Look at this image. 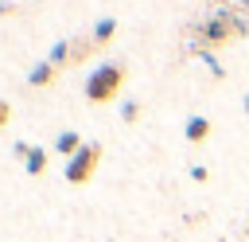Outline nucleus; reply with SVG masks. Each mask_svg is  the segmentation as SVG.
I'll use <instances>...</instances> for the list:
<instances>
[{"label": "nucleus", "mask_w": 249, "mask_h": 242, "mask_svg": "<svg viewBox=\"0 0 249 242\" xmlns=\"http://www.w3.org/2000/svg\"><path fill=\"white\" fill-rule=\"evenodd\" d=\"M198 35H202V47H218V43H230L233 35H245L249 39V23L233 8H218V12H210L198 23Z\"/></svg>", "instance_id": "obj_1"}, {"label": "nucleus", "mask_w": 249, "mask_h": 242, "mask_svg": "<svg viewBox=\"0 0 249 242\" xmlns=\"http://www.w3.org/2000/svg\"><path fill=\"white\" fill-rule=\"evenodd\" d=\"M121 86H124V66H121V62H101V66H93L89 78H86V101L101 105V101L117 98Z\"/></svg>", "instance_id": "obj_2"}, {"label": "nucleus", "mask_w": 249, "mask_h": 242, "mask_svg": "<svg viewBox=\"0 0 249 242\" xmlns=\"http://www.w3.org/2000/svg\"><path fill=\"white\" fill-rule=\"evenodd\" d=\"M97 160H101V144H97V141H86V144L66 160V168H62L66 183H86V180L97 172Z\"/></svg>", "instance_id": "obj_3"}, {"label": "nucleus", "mask_w": 249, "mask_h": 242, "mask_svg": "<svg viewBox=\"0 0 249 242\" xmlns=\"http://www.w3.org/2000/svg\"><path fill=\"white\" fill-rule=\"evenodd\" d=\"M183 137H187L191 144H202V141L210 137V121H206V117H198V113H195V117H187V125H183Z\"/></svg>", "instance_id": "obj_4"}, {"label": "nucleus", "mask_w": 249, "mask_h": 242, "mask_svg": "<svg viewBox=\"0 0 249 242\" xmlns=\"http://www.w3.org/2000/svg\"><path fill=\"white\" fill-rule=\"evenodd\" d=\"M82 144H86V141H82V137H78L74 129H62V133L54 137V152H58V156H66V160H70V156H74V152H78Z\"/></svg>", "instance_id": "obj_5"}, {"label": "nucleus", "mask_w": 249, "mask_h": 242, "mask_svg": "<svg viewBox=\"0 0 249 242\" xmlns=\"http://www.w3.org/2000/svg\"><path fill=\"white\" fill-rule=\"evenodd\" d=\"M54 70H58V66H51L47 59L35 62V66L27 70V86H51V82H54Z\"/></svg>", "instance_id": "obj_6"}, {"label": "nucleus", "mask_w": 249, "mask_h": 242, "mask_svg": "<svg viewBox=\"0 0 249 242\" xmlns=\"http://www.w3.org/2000/svg\"><path fill=\"white\" fill-rule=\"evenodd\" d=\"M113 35H117V20H113V16H101V20L93 23V35H89V39L101 47V43H109Z\"/></svg>", "instance_id": "obj_7"}, {"label": "nucleus", "mask_w": 249, "mask_h": 242, "mask_svg": "<svg viewBox=\"0 0 249 242\" xmlns=\"http://www.w3.org/2000/svg\"><path fill=\"white\" fill-rule=\"evenodd\" d=\"M43 168H47V148L31 144V152H27V160H23V172H27V176H43Z\"/></svg>", "instance_id": "obj_8"}, {"label": "nucleus", "mask_w": 249, "mask_h": 242, "mask_svg": "<svg viewBox=\"0 0 249 242\" xmlns=\"http://www.w3.org/2000/svg\"><path fill=\"white\" fill-rule=\"evenodd\" d=\"M47 62H51V66H66V62H70V43L58 39V43L47 51Z\"/></svg>", "instance_id": "obj_9"}, {"label": "nucleus", "mask_w": 249, "mask_h": 242, "mask_svg": "<svg viewBox=\"0 0 249 242\" xmlns=\"http://www.w3.org/2000/svg\"><path fill=\"white\" fill-rule=\"evenodd\" d=\"M93 47H97L93 39H74V43H70V62H82V59H86Z\"/></svg>", "instance_id": "obj_10"}, {"label": "nucleus", "mask_w": 249, "mask_h": 242, "mask_svg": "<svg viewBox=\"0 0 249 242\" xmlns=\"http://www.w3.org/2000/svg\"><path fill=\"white\" fill-rule=\"evenodd\" d=\"M198 55H202V62L210 66V74H214V78H226V66H222V62H218V59H214L206 47H198Z\"/></svg>", "instance_id": "obj_11"}, {"label": "nucleus", "mask_w": 249, "mask_h": 242, "mask_svg": "<svg viewBox=\"0 0 249 242\" xmlns=\"http://www.w3.org/2000/svg\"><path fill=\"white\" fill-rule=\"evenodd\" d=\"M136 117H140V101H132V98L121 101V121H136Z\"/></svg>", "instance_id": "obj_12"}, {"label": "nucleus", "mask_w": 249, "mask_h": 242, "mask_svg": "<svg viewBox=\"0 0 249 242\" xmlns=\"http://www.w3.org/2000/svg\"><path fill=\"white\" fill-rule=\"evenodd\" d=\"M12 152H16L19 160H27V152H31V144H27V141H16V144H12Z\"/></svg>", "instance_id": "obj_13"}, {"label": "nucleus", "mask_w": 249, "mask_h": 242, "mask_svg": "<svg viewBox=\"0 0 249 242\" xmlns=\"http://www.w3.org/2000/svg\"><path fill=\"white\" fill-rule=\"evenodd\" d=\"M191 180H198V183H206V180H210V172H206L202 164H195V168H191Z\"/></svg>", "instance_id": "obj_14"}, {"label": "nucleus", "mask_w": 249, "mask_h": 242, "mask_svg": "<svg viewBox=\"0 0 249 242\" xmlns=\"http://www.w3.org/2000/svg\"><path fill=\"white\" fill-rule=\"evenodd\" d=\"M8 117H12V105H8V101H0V129L8 125Z\"/></svg>", "instance_id": "obj_15"}, {"label": "nucleus", "mask_w": 249, "mask_h": 242, "mask_svg": "<svg viewBox=\"0 0 249 242\" xmlns=\"http://www.w3.org/2000/svg\"><path fill=\"white\" fill-rule=\"evenodd\" d=\"M241 105H245V113H249V94H245V98H241Z\"/></svg>", "instance_id": "obj_16"}, {"label": "nucleus", "mask_w": 249, "mask_h": 242, "mask_svg": "<svg viewBox=\"0 0 249 242\" xmlns=\"http://www.w3.org/2000/svg\"><path fill=\"white\" fill-rule=\"evenodd\" d=\"M241 8H245V12H249V0H241Z\"/></svg>", "instance_id": "obj_17"}]
</instances>
